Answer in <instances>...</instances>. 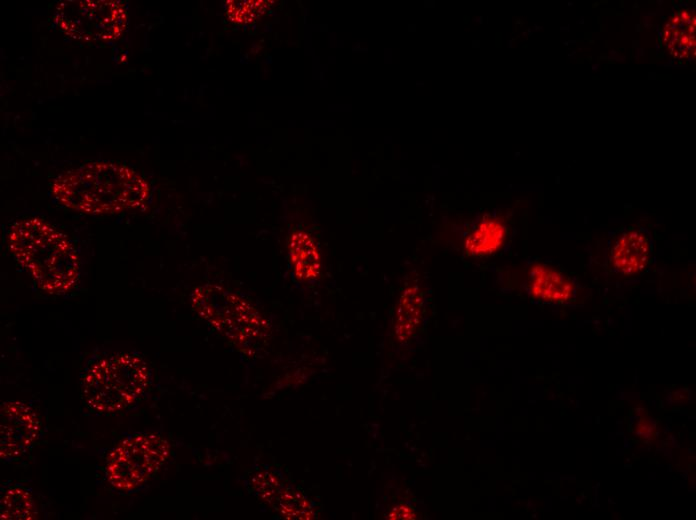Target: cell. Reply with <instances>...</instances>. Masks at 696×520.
Returning <instances> with one entry per match:
<instances>
[{
	"label": "cell",
	"instance_id": "obj_2",
	"mask_svg": "<svg viewBox=\"0 0 696 520\" xmlns=\"http://www.w3.org/2000/svg\"><path fill=\"white\" fill-rule=\"evenodd\" d=\"M7 241L15 260L40 290L62 295L77 285V250L67 235L48 222L36 217L16 221L8 230Z\"/></svg>",
	"mask_w": 696,
	"mask_h": 520
},
{
	"label": "cell",
	"instance_id": "obj_3",
	"mask_svg": "<svg viewBox=\"0 0 696 520\" xmlns=\"http://www.w3.org/2000/svg\"><path fill=\"white\" fill-rule=\"evenodd\" d=\"M151 382V371L137 354L97 356L82 373L81 395L85 405L94 412L121 413L137 405Z\"/></svg>",
	"mask_w": 696,
	"mask_h": 520
},
{
	"label": "cell",
	"instance_id": "obj_9",
	"mask_svg": "<svg viewBox=\"0 0 696 520\" xmlns=\"http://www.w3.org/2000/svg\"><path fill=\"white\" fill-rule=\"evenodd\" d=\"M529 284L531 294L543 301L566 302L575 291L572 281L564 274L540 264L532 267Z\"/></svg>",
	"mask_w": 696,
	"mask_h": 520
},
{
	"label": "cell",
	"instance_id": "obj_5",
	"mask_svg": "<svg viewBox=\"0 0 696 520\" xmlns=\"http://www.w3.org/2000/svg\"><path fill=\"white\" fill-rule=\"evenodd\" d=\"M55 21L69 37L86 42L118 39L127 27L124 6L112 0H70L60 2Z\"/></svg>",
	"mask_w": 696,
	"mask_h": 520
},
{
	"label": "cell",
	"instance_id": "obj_4",
	"mask_svg": "<svg viewBox=\"0 0 696 520\" xmlns=\"http://www.w3.org/2000/svg\"><path fill=\"white\" fill-rule=\"evenodd\" d=\"M169 444L155 433H135L122 440L109 454L105 476L119 491L133 492L145 484L163 465Z\"/></svg>",
	"mask_w": 696,
	"mask_h": 520
},
{
	"label": "cell",
	"instance_id": "obj_1",
	"mask_svg": "<svg viewBox=\"0 0 696 520\" xmlns=\"http://www.w3.org/2000/svg\"><path fill=\"white\" fill-rule=\"evenodd\" d=\"M51 192L69 209L100 215L142 206L150 188L140 174L126 165L95 161L58 175L51 183Z\"/></svg>",
	"mask_w": 696,
	"mask_h": 520
},
{
	"label": "cell",
	"instance_id": "obj_7",
	"mask_svg": "<svg viewBox=\"0 0 696 520\" xmlns=\"http://www.w3.org/2000/svg\"><path fill=\"white\" fill-rule=\"evenodd\" d=\"M696 17L692 10L676 12L665 24L662 33L663 43L669 53L679 60L695 57Z\"/></svg>",
	"mask_w": 696,
	"mask_h": 520
},
{
	"label": "cell",
	"instance_id": "obj_10",
	"mask_svg": "<svg viewBox=\"0 0 696 520\" xmlns=\"http://www.w3.org/2000/svg\"><path fill=\"white\" fill-rule=\"evenodd\" d=\"M290 261L298 279L309 280L316 278L320 272V256L312 238L304 232H296L291 236Z\"/></svg>",
	"mask_w": 696,
	"mask_h": 520
},
{
	"label": "cell",
	"instance_id": "obj_13",
	"mask_svg": "<svg viewBox=\"0 0 696 520\" xmlns=\"http://www.w3.org/2000/svg\"><path fill=\"white\" fill-rule=\"evenodd\" d=\"M399 515H401V513H399V512H398V513H394L393 516H392V518H395L396 516H399ZM402 515H403V518H409V517L411 516V513H404V512H402Z\"/></svg>",
	"mask_w": 696,
	"mask_h": 520
},
{
	"label": "cell",
	"instance_id": "obj_11",
	"mask_svg": "<svg viewBox=\"0 0 696 520\" xmlns=\"http://www.w3.org/2000/svg\"><path fill=\"white\" fill-rule=\"evenodd\" d=\"M505 238V226L495 218L483 219L466 240V249L473 255L497 250Z\"/></svg>",
	"mask_w": 696,
	"mask_h": 520
},
{
	"label": "cell",
	"instance_id": "obj_6",
	"mask_svg": "<svg viewBox=\"0 0 696 520\" xmlns=\"http://www.w3.org/2000/svg\"><path fill=\"white\" fill-rule=\"evenodd\" d=\"M0 417V456L3 461H13L33 446L40 422L35 411L20 401L3 403Z\"/></svg>",
	"mask_w": 696,
	"mask_h": 520
},
{
	"label": "cell",
	"instance_id": "obj_12",
	"mask_svg": "<svg viewBox=\"0 0 696 520\" xmlns=\"http://www.w3.org/2000/svg\"><path fill=\"white\" fill-rule=\"evenodd\" d=\"M36 514L31 491L20 484L2 490L0 515L2 519L30 520Z\"/></svg>",
	"mask_w": 696,
	"mask_h": 520
},
{
	"label": "cell",
	"instance_id": "obj_8",
	"mask_svg": "<svg viewBox=\"0 0 696 520\" xmlns=\"http://www.w3.org/2000/svg\"><path fill=\"white\" fill-rule=\"evenodd\" d=\"M649 241L636 230L623 233L611 250V262L615 270L630 275L641 271L649 257Z\"/></svg>",
	"mask_w": 696,
	"mask_h": 520
}]
</instances>
